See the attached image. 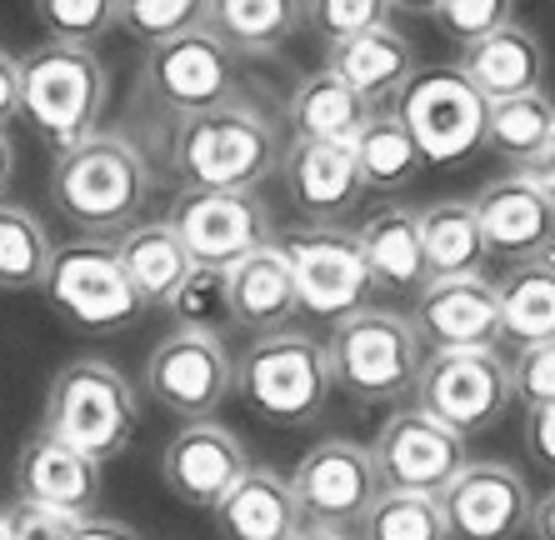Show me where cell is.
Returning a JSON list of instances; mask_svg holds the SVG:
<instances>
[{
    "mask_svg": "<svg viewBox=\"0 0 555 540\" xmlns=\"http://www.w3.org/2000/svg\"><path fill=\"white\" fill-rule=\"evenodd\" d=\"M231 390L271 425H310L331 400V360L325 346L306 331H260L235 360Z\"/></svg>",
    "mask_w": 555,
    "mask_h": 540,
    "instance_id": "obj_4",
    "label": "cell"
},
{
    "mask_svg": "<svg viewBox=\"0 0 555 540\" xmlns=\"http://www.w3.org/2000/svg\"><path fill=\"white\" fill-rule=\"evenodd\" d=\"M105 101H111V76L95 46L40 40L30 55H21V116L55 151L95 136Z\"/></svg>",
    "mask_w": 555,
    "mask_h": 540,
    "instance_id": "obj_3",
    "label": "cell"
},
{
    "mask_svg": "<svg viewBox=\"0 0 555 540\" xmlns=\"http://www.w3.org/2000/svg\"><path fill=\"white\" fill-rule=\"evenodd\" d=\"M325 360H331V386H340L361 406H386V400H401L405 390H415L426 346L405 316L365 306L336 321L325 340Z\"/></svg>",
    "mask_w": 555,
    "mask_h": 540,
    "instance_id": "obj_5",
    "label": "cell"
},
{
    "mask_svg": "<svg viewBox=\"0 0 555 540\" xmlns=\"http://www.w3.org/2000/svg\"><path fill=\"white\" fill-rule=\"evenodd\" d=\"M470 206H476L480 235H486V256L505 260V266L555 256V195L535 185L526 170H511V176L480 185Z\"/></svg>",
    "mask_w": 555,
    "mask_h": 540,
    "instance_id": "obj_17",
    "label": "cell"
},
{
    "mask_svg": "<svg viewBox=\"0 0 555 540\" xmlns=\"http://www.w3.org/2000/svg\"><path fill=\"white\" fill-rule=\"evenodd\" d=\"M170 160L191 191H256L281 166V136L256 105L225 101L181 120Z\"/></svg>",
    "mask_w": 555,
    "mask_h": 540,
    "instance_id": "obj_2",
    "label": "cell"
},
{
    "mask_svg": "<svg viewBox=\"0 0 555 540\" xmlns=\"http://www.w3.org/2000/svg\"><path fill=\"white\" fill-rule=\"evenodd\" d=\"M530 486L505 461H465V471L436 496L451 540H520L530 526Z\"/></svg>",
    "mask_w": 555,
    "mask_h": 540,
    "instance_id": "obj_16",
    "label": "cell"
},
{
    "mask_svg": "<svg viewBox=\"0 0 555 540\" xmlns=\"http://www.w3.org/2000/svg\"><path fill=\"white\" fill-rule=\"evenodd\" d=\"M306 26L331 46V40L390 26V0H306Z\"/></svg>",
    "mask_w": 555,
    "mask_h": 540,
    "instance_id": "obj_39",
    "label": "cell"
},
{
    "mask_svg": "<svg viewBox=\"0 0 555 540\" xmlns=\"http://www.w3.org/2000/svg\"><path fill=\"white\" fill-rule=\"evenodd\" d=\"M76 540H141L130 526H120V520H105V515H86L76 530Z\"/></svg>",
    "mask_w": 555,
    "mask_h": 540,
    "instance_id": "obj_46",
    "label": "cell"
},
{
    "mask_svg": "<svg viewBox=\"0 0 555 540\" xmlns=\"http://www.w3.org/2000/svg\"><path fill=\"white\" fill-rule=\"evenodd\" d=\"M210 515L220 540H291L300 530L296 490L266 465H246L241 480L210 505Z\"/></svg>",
    "mask_w": 555,
    "mask_h": 540,
    "instance_id": "obj_22",
    "label": "cell"
},
{
    "mask_svg": "<svg viewBox=\"0 0 555 540\" xmlns=\"http://www.w3.org/2000/svg\"><path fill=\"white\" fill-rule=\"evenodd\" d=\"M40 291H46L55 316H65L76 331L91 335L126 331L145 310L116 256V241H101V235H80V241L55 245L51 266L40 275Z\"/></svg>",
    "mask_w": 555,
    "mask_h": 540,
    "instance_id": "obj_7",
    "label": "cell"
},
{
    "mask_svg": "<svg viewBox=\"0 0 555 540\" xmlns=\"http://www.w3.org/2000/svg\"><path fill=\"white\" fill-rule=\"evenodd\" d=\"M36 21L46 26V40L95 46L116 26V0H36Z\"/></svg>",
    "mask_w": 555,
    "mask_h": 540,
    "instance_id": "obj_37",
    "label": "cell"
},
{
    "mask_svg": "<svg viewBox=\"0 0 555 540\" xmlns=\"http://www.w3.org/2000/svg\"><path fill=\"white\" fill-rule=\"evenodd\" d=\"M40 425L105 465L135 436V390L111 360H70L55 371L51 390H46Z\"/></svg>",
    "mask_w": 555,
    "mask_h": 540,
    "instance_id": "obj_6",
    "label": "cell"
},
{
    "mask_svg": "<svg viewBox=\"0 0 555 540\" xmlns=\"http://www.w3.org/2000/svg\"><path fill=\"white\" fill-rule=\"evenodd\" d=\"M306 26V0H206V30L235 55H275Z\"/></svg>",
    "mask_w": 555,
    "mask_h": 540,
    "instance_id": "obj_29",
    "label": "cell"
},
{
    "mask_svg": "<svg viewBox=\"0 0 555 540\" xmlns=\"http://www.w3.org/2000/svg\"><path fill=\"white\" fill-rule=\"evenodd\" d=\"M0 540H5V526H0Z\"/></svg>",
    "mask_w": 555,
    "mask_h": 540,
    "instance_id": "obj_51",
    "label": "cell"
},
{
    "mask_svg": "<svg viewBox=\"0 0 555 540\" xmlns=\"http://www.w3.org/2000/svg\"><path fill=\"white\" fill-rule=\"evenodd\" d=\"M141 90L160 111H170V116H181V120L201 116V111H216V105L235 101V90H241V55L225 51L201 26L191 36L145 46Z\"/></svg>",
    "mask_w": 555,
    "mask_h": 540,
    "instance_id": "obj_11",
    "label": "cell"
},
{
    "mask_svg": "<svg viewBox=\"0 0 555 540\" xmlns=\"http://www.w3.org/2000/svg\"><path fill=\"white\" fill-rule=\"evenodd\" d=\"M526 176L535 180V185H545V191L555 195V136H551V145H545L541 155H535V160H530L526 166Z\"/></svg>",
    "mask_w": 555,
    "mask_h": 540,
    "instance_id": "obj_47",
    "label": "cell"
},
{
    "mask_svg": "<svg viewBox=\"0 0 555 540\" xmlns=\"http://www.w3.org/2000/svg\"><path fill=\"white\" fill-rule=\"evenodd\" d=\"M486 105L491 101L455 65H436V70H415L396 90L390 111L411 130L426 166H465L476 151H486Z\"/></svg>",
    "mask_w": 555,
    "mask_h": 540,
    "instance_id": "obj_8",
    "label": "cell"
},
{
    "mask_svg": "<svg viewBox=\"0 0 555 540\" xmlns=\"http://www.w3.org/2000/svg\"><path fill=\"white\" fill-rule=\"evenodd\" d=\"M281 180L291 206L310 220V226H336L340 216L361 206V170L350 145L336 141H291V151L281 155Z\"/></svg>",
    "mask_w": 555,
    "mask_h": 540,
    "instance_id": "obj_21",
    "label": "cell"
},
{
    "mask_svg": "<svg viewBox=\"0 0 555 540\" xmlns=\"http://www.w3.org/2000/svg\"><path fill=\"white\" fill-rule=\"evenodd\" d=\"M95 496H101V461H91L86 450L51 436L46 425L21 446V455H15V501L51 505V511L65 515H95Z\"/></svg>",
    "mask_w": 555,
    "mask_h": 540,
    "instance_id": "obj_20",
    "label": "cell"
},
{
    "mask_svg": "<svg viewBox=\"0 0 555 540\" xmlns=\"http://www.w3.org/2000/svg\"><path fill=\"white\" fill-rule=\"evenodd\" d=\"M375 105L365 95L346 86L340 76L331 70H315L306 76L296 90H291V101H285V120H291V136L296 141H336V145H350L361 136V126L371 120Z\"/></svg>",
    "mask_w": 555,
    "mask_h": 540,
    "instance_id": "obj_28",
    "label": "cell"
},
{
    "mask_svg": "<svg viewBox=\"0 0 555 540\" xmlns=\"http://www.w3.org/2000/svg\"><path fill=\"white\" fill-rule=\"evenodd\" d=\"M361 256H365V270H371L375 285H386V291H421L430 281L426 270V245H421V210L411 206H386L375 210L365 220L361 231Z\"/></svg>",
    "mask_w": 555,
    "mask_h": 540,
    "instance_id": "obj_27",
    "label": "cell"
},
{
    "mask_svg": "<svg viewBox=\"0 0 555 540\" xmlns=\"http://www.w3.org/2000/svg\"><path fill=\"white\" fill-rule=\"evenodd\" d=\"M530 540H555V486L545 496L530 501V526H526Z\"/></svg>",
    "mask_w": 555,
    "mask_h": 540,
    "instance_id": "obj_45",
    "label": "cell"
},
{
    "mask_svg": "<svg viewBox=\"0 0 555 540\" xmlns=\"http://www.w3.org/2000/svg\"><path fill=\"white\" fill-rule=\"evenodd\" d=\"M166 226L185 245V256L206 270H225L275 241L271 210L256 201V191H191L185 185L170 201Z\"/></svg>",
    "mask_w": 555,
    "mask_h": 540,
    "instance_id": "obj_13",
    "label": "cell"
},
{
    "mask_svg": "<svg viewBox=\"0 0 555 540\" xmlns=\"http://www.w3.org/2000/svg\"><path fill=\"white\" fill-rule=\"evenodd\" d=\"M51 235L36 210L0 201V291H40V275L51 266Z\"/></svg>",
    "mask_w": 555,
    "mask_h": 540,
    "instance_id": "obj_34",
    "label": "cell"
},
{
    "mask_svg": "<svg viewBox=\"0 0 555 540\" xmlns=\"http://www.w3.org/2000/svg\"><path fill=\"white\" fill-rule=\"evenodd\" d=\"M350 155H356L365 191H405L421 176V166H426L396 111H371L361 136L350 141Z\"/></svg>",
    "mask_w": 555,
    "mask_h": 540,
    "instance_id": "obj_32",
    "label": "cell"
},
{
    "mask_svg": "<svg viewBox=\"0 0 555 540\" xmlns=\"http://www.w3.org/2000/svg\"><path fill=\"white\" fill-rule=\"evenodd\" d=\"M51 201L76 231L120 235L141 220L145 201H151V170L126 136L95 130L86 141L55 151Z\"/></svg>",
    "mask_w": 555,
    "mask_h": 540,
    "instance_id": "obj_1",
    "label": "cell"
},
{
    "mask_svg": "<svg viewBox=\"0 0 555 540\" xmlns=\"http://www.w3.org/2000/svg\"><path fill=\"white\" fill-rule=\"evenodd\" d=\"M116 256L126 266L135 296L145 310H170V300L181 296V285L191 281L195 260L185 256V245L176 241L166 220H135L116 235Z\"/></svg>",
    "mask_w": 555,
    "mask_h": 540,
    "instance_id": "obj_26",
    "label": "cell"
},
{
    "mask_svg": "<svg viewBox=\"0 0 555 540\" xmlns=\"http://www.w3.org/2000/svg\"><path fill=\"white\" fill-rule=\"evenodd\" d=\"M291 490H296V505H300V526L350 530L386 486H380L371 446H356V440L336 436L300 455Z\"/></svg>",
    "mask_w": 555,
    "mask_h": 540,
    "instance_id": "obj_14",
    "label": "cell"
},
{
    "mask_svg": "<svg viewBox=\"0 0 555 540\" xmlns=\"http://www.w3.org/2000/svg\"><path fill=\"white\" fill-rule=\"evenodd\" d=\"M350 540H451L440 520L436 496L415 490H380L365 515L350 526Z\"/></svg>",
    "mask_w": 555,
    "mask_h": 540,
    "instance_id": "obj_35",
    "label": "cell"
},
{
    "mask_svg": "<svg viewBox=\"0 0 555 540\" xmlns=\"http://www.w3.org/2000/svg\"><path fill=\"white\" fill-rule=\"evenodd\" d=\"M511 360L501 350H430L415 375V406L436 415L440 425L461 430L465 440L476 430H491L511 406Z\"/></svg>",
    "mask_w": 555,
    "mask_h": 540,
    "instance_id": "obj_9",
    "label": "cell"
},
{
    "mask_svg": "<svg viewBox=\"0 0 555 540\" xmlns=\"http://www.w3.org/2000/svg\"><path fill=\"white\" fill-rule=\"evenodd\" d=\"M170 310L181 316V325H206V331H210V310H220V316H225V285H220V270L195 266L191 281L181 285V296L170 300Z\"/></svg>",
    "mask_w": 555,
    "mask_h": 540,
    "instance_id": "obj_42",
    "label": "cell"
},
{
    "mask_svg": "<svg viewBox=\"0 0 555 540\" xmlns=\"http://www.w3.org/2000/svg\"><path fill=\"white\" fill-rule=\"evenodd\" d=\"M371 455H375V471H380V486L415 490V496H440L465 471V461H470L461 430L440 425L421 406L390 415L380 425V436H375Z\"/></svg>",
    "mask_w": 555,
    "mask_h": 540,
    "instance_id": "obj_15",
    "label": "cell"
},
{
    "mask_svg": "<svg viewBox=\"0 0 555 540\" xmlns=\"http://www.w3.org/2000/svg\"><path fill=\"white\" fill-rule=\"evenodd\" d=\"M275 245H281L285 266H291L296 300L306 316L336 325L346 316H356V310H365L375 281L365 270L361 241L350 231H340V226H296Z\"/></svg>",
    "mask_w": 555,
    "mask_h": 540,
    "instance_id": "obj_10",
    "label": "cell"
},
{
    "mask_svg": "<svg viewBox=\"0 0 555 540\" xmlns=\"http://www.w3.org/2000/svg\"><path fill=\"white\" fill-rule=\"evenodd\" d=\"M495 296H501V335H511L516 346L555 340V256L511 266Z\"/></svg>",
    "mask_w": 555,
    "mask_h": 540,
    "instance_id": "obj_30",
    "label": "cell"
},
{
    "mask_svg": "<svg viewBox=\"0 0 555 540\" xmlns=\"http://www.w3.org/2000/svg\"><path fill=\"white\" fill-rule=\"evenodd\" d=\"M455 70H461L486 101H511V95L541 90L545 46L530 26L511 21V26H501V30H491V36L461 46V65H455Z\"/></svg>",
    "mask_w": 555,
    "mask_h": 540,
    "instance_id": "obj_24",
    "label": "cell"
},
{
    "mask_svg": "<svg viewBox=\"0 0 555 540\" xmlns=\"http://www.w3.org/2000/svg\"><path fill=\"white\" fill-rule=\"evenodd\" d=\"M116 26L141 46H160L206 26V0H116Z\"/></svg>",
    "mask_w": 555,
    "mask_h": 540,
    "instance_id": "obj_36",
    "label": "cell"
},
{
    "mask_svg": "<svg viewBox=\"0 0 555 540\" xmlns=\"http://www.w3.org/2000/svg\"><path fill=\"white\" fill-rule=\"evenodd\" d=\"M526 450L545 476H555V400L551 406H526Z\"/></svg>",
    "mask_w": 555,
    "mask_h": 540,
    "instance_id": "obj_43",
    "label": "cell"
},
{
    "mask_svg": "<svg viewBox=\"0 0 555 540\" xmlns=\"http://www.w3.org/2000/svg\"><path fill=\"white\" fill-rule=\"evenodd\" d=\"M421 245H426L430 281L486 270V235H480L470 201H436V206L421 210Z\"/></svg>",
    "mask_w": 555,
    "mask_h": 540,
    "instance_id": "obj_31",
    "label": "cell"
},
{
    "mask_svg": "<svg viewBox=\"0 0 555 540\" xmlns=\"http://www.w3.org/2000/svg\"><path fill=\"white\" fill-rule=\"evenodd\" d=\"M325 70L340 76L371 105H380L415 76V51L396 26H375V30H361V36L331 40L325 46Z\"/></svg>",
    "mask_w": 555,
    "mask_h": 540,
    "instance_id": "obj_25",
    "label": "cell"
},
{
    "mask_svg": "<svg viewBox=\"0 0 555 540\" xmlns=\"http://www.w3.org/2000/svg\"><path fill=\"white\" fill-rule=\"evenodd\" d=\"M21 116V61L0 46V130Z\"/></svg>",
    "mask_w": 555,
    "mask_h": 540,
    "instance_id": "obj_44",
    "label": "cell"
},
{
    "mask_svg": "<svg viewBox=\"0 0 555 540\" xmlns=\"http://www.w3.org/2000/svg\"><path fill=\"white\" fill-rule=\"evenodd\" d=\"M291 540H350V530H331V526H300Z\"/></svg>",
    "mask_w": 555,
    "mask_h": 540,
    "instance_id": "obj_49",
    "label": "cell"
},
{
    "mask_svg": "<svg viewBox=\"0 0 555 540\" xmlns=\"http://www.w3.org/2000/svg\"><path fill=\"white\" fill-rule=\"evenodd\" d=\"M440 0H390V11H405V15H430Z\"/></svg>",
    "mask_w": 555,
    "mask_h": 540,
    "instance_id": "obj_50",
    "label": "cell"
},
{
    "mask_svg": "<svg viewBox=\"0 0 555 540\" xmlns=\"http://www.w3.org/2000/svg\"><path fill=\"white\" fill-rule=\"evenodd\" d=\"M235 381V360L216 331L181 325L145 356V390L181 421H210L225 406Z\"/></svg>",
    "mask_w": 555,
    "mask_h": 540,
    "instance_id": "obj_12",
    "label": "cell"
},
{
    "mask_svg": "<svg viewBox=\"0 0 555 540\" xmlns=\"http://www.w3.org/2000/svg\"><path fill=\"white\" fill-rule=\"evenodd\" d=\"M220 285H225V321L246 325V331H281L300 310L291 266L275 241L220 270Z\"/></svg>",
    "mask_w": 555,
    "mask_h": 540,
    "instance_id": "obj_23",
    "label": "cell"
},
{
    "mask_svg": "<svg viewBox=\"0 0 555 540\" xmlns=\"http://www.w3.org/2000/svg\"><path fill=\"white\" fill-rule=\"evenodd\" d=\"M11 176H15V145H11V136L0 130V201L11 191Z\"/></svg>",
    "mask_w": 555,
    "mask_h": 540,
    "instance_id": "obj_48",
    "label": "cell"
},
{
    "mask_svg": "<svg viewBox=\"0 0 555 540\" xmlns=\"http://www.w3.org/2000/svg\"><path fill=\"white\" fill-rule=\"evenodd\" d=\"M511 396L526 400V406H551L555 400V340L520 346V356L511 360Z\"/></svg>",
    "mask_w": 555,
    "mask_h": 540,
    "instance_id": "obj_40",
    "label": "cell"
},
{
    "mask_svg": "<svg viewBox=\"0 0 555 540\" xmlns=\"http://www.w3.org/2000/svg\"><path fill=\"white\" fill-rule=\"evenodd\" d=\"M80 520H86V515H65V511H51V505H30V501H15L11 511L0 515L5 540H76Z\"/></svg>",
    "mask_w": 555,
    "mask_h": 540,
    "instance_id": "obj_41",
    "label": "cell"
},
{
    "mask_svg": "<svg viewBox=\"0 0 555 540\" xmlns=\"http://www.w3.org/2000/svg\"><path fill=\"white\" fill-rule=\"evenodd\" d=\"M246 465L250 455L235 440V430H225L216 421H185L176 430V440L166 446V455H160V480H166V490L176 501L210 511L241 480Z\"/></svg>",
    "mask_w": 555,
    "mask_h": 540,
    "instance_id": "obj_19",
    "label": "cell"
},
{
    "mask_svg": "<svg viewBox=\"0 0 555 540\" xmlns=\"http://www.w3.org/2000/svg\"><path fill=\"white\" fill-rule=\"evenodd\" d=\"M436 30L455 46H470V40L491 36V30L511 26L516 21V0H440L430 11Z\"/></svg>",
    "mask_w": 555,
    "mask_h": 540,
    "instance_id": "obj_38",
    "label": "cell"
},
{
    "mask_svg": "<svg viewBox=\"0 0 555 540\" xmlns=\"http://www.w3.org/2000/svg\"><path fill=\"white\" fill-rule=\"evenodd\" d=\"M411 325L430 350H491L501 335V296L486 275H446L415 291Z\"/></svg>",
    "mask_w": 555,
    "mask_h": 540,
    "instance_id": "obj_18",
    "label": "cell"
},
{
    "mask_svg": "<svg viewBox=\"0 0 555 540\" xmlns=\"http://www.w3.org/2000/svg\"><path fill=\"white\" fill-rule=\"evenodd\" d=\"M551 136H555V101L545 90H526V95L486 105V151H495L516 170H526L551 145Z\"/></svg>",
    "mask_w": 555,
    "mask_h": 540,
    "instance_id": "obj_33",
    "label": "cell"
}]
</instances>
